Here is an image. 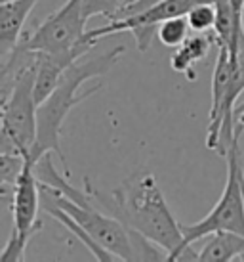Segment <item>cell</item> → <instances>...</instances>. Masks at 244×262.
Instances as JSON below:
<instances>
[{"mask_svg": "<svg viewBox=\"0 0 244 262\" xmlns=\"http://www.w3.org/2000/svg\"><path fill=\"white\" fill-rule=\"evenodd\" d=\"M0 2H8V0H0Z\"/></svg>", "mask_w": 244, "mask_h": 262, "instance_id": "20", "label": "cell"}, {"mask_svg": "<svg viewBox=\"0 0 244 262\" xmlns=\"http://www.w3.org/2000/svg\"><path fill=\"white\" fill-rule=\"evenodd\" d=\"M40 203H42V211L46 212V214H50L52 219L58 220L59 224H63L67 230H71V232L75 233V235H77L84 245H86L88 251H92V255L95 256L97 260H120L116 255H113V253L107 251L103 245H100V243L93 239L92 235H90V233H88L86 230L77 222V220L72 219V216H69L61 207H58L52 199H48V197L42 195V193H40Z\"/></svg>", "mask_w": 244, "mask_h": 262, "instance_id": "12", "label": "cell"}, {"mask_svg": "<svg viewBox=\"0 0 244 262\" xmlns=\"http://www.w3.org/2000/svg\"><path fill=\"white\" fill-rule=\"evenodd\" d=\"M38 73V54L17 73L6 98H2L0 151L29 155L38 132V102L35 82Z\"/></svg>", "mask_w": 244, "mask_h": 262, "instance_id": "4", "label": "cell"}, {"mask_svg": "<svg viewBox=\"0 0 244 262\" xmlns=\"http://www.w3.org/2000/svg\"><path fill=\"white\" fill-rule=\"evenodd\" d=\"M215 40V35L212 37H206V33H197L194 37H189L185 42L181 44L178 50L174 52L172 59H170V66H172L174 71L178 73H187L189 77L187 79L193 80L194 73L191 67L201 61L208 56L210 48H212V42Z\"/></svg>", "mask_w": 244, "mask_h": 262, "instance_id": "13", "label": "cell"}, {"mask_svg": "<svg viewBox=\"0 0 244 262\" xmlns=\"http://www.w3.org/2000/svg\"><path fill=\"white\" fill-rule=\"evenodd\" d=\"M217 46H219V54L214 67V75H212V107L208 117V136H206V147L212 151H215L219 142L223 103L229 92L233 71H235V59H237V56H231L227 46L223 44H217Z\"/></svg>", "mask_w": 244, "mask_h": 262, "instance_id": "8", "label": "cell"}, {"mask_svg": "<svg viewBox=\"0 0 244 262\" xmlns=\"http://www.w3.org/2000/svg\"><path fill=\"white\" fill-rule=\"evenodd\" d=\"M86 15L82 12V0H67L58 12L48 15L33 35L23 38L21 46L35 54H86L97 44V40L86 37Z\"/></svg>", "mask_w": 244, "mask_h": 262, "instance_id": "6", "label": "cell"}, {"mask_svg": "<svg viewBox=\"0 0 244 262\" xmlns=\"http://www.w3.org/2000/svg\"><path fill=\"white\" fill-rule=\"evenodd\" d=\"M219 230L244 235V168L240 165L238 138L233 142L227 153V182L215 207L199 222L181 224L187 247H191L197 239L208 237L210 233Z\"/></svg>", "mask_w": 244, "mask_h": 262, "instance_id": "5", "label": "cell"}, {"mask_svg": "<svg viewBox=\"0 0 244 262\" xmlns=\"http://www.w3.org/2000/svg\"><path fill=\"white\" fill-rule=\"evenodd\" d=\"M199 260H244V235L227 230L210 233L204 247L199 251Z\"/></svg>", "mask_w": 244, "mask_h": 262, "instance_id": "10", "label": "cell"}, {"mask_svg": "<svg viewBox=\"0 0 244 262\" xmlns=\"http://www.w3.org/2000/svg\"><path fill=\"white\" fill-rule=\"evenodd\" d=\"M38 0H8L0 2V54L8 58L21 42L23 25Z\"/></svg>", "mask_w": 244, "mask_h": 262, "instance_id": "9", "label": "cell"}, {"mask_svg": "<svg viewBox=\"0 0 244 262\" xmlns=\"http://www.w3.org/2000/svg\"><path fill=\"white\" fill-rule=\"evenodd\" d=\"M86 191L109 214L116 216L134 232L141 233L155 245L164 249L170 260H199V253L185 245L181 224L174 219L155 174L147 170L134 174L109 195L93 189L86 178Z\"/></svg>", "mask_w": 244, "mask_h": 262, "instance_id": "1", "label": "cell"}, {"mask_svg": "<svg viewBox=\"0 0 244 262\" xmlns=\"http://www.w3.org/2000/svg\"><path fill=\"white\" fill-rule=\"evenodd\" d=\"M124 8V0H82V12L86 15V19L103 15L109 21L118 19Z\"/></svg>", "mask_w": 244, "mask_h": 262, "instance_id": "16", "label": "cell"}, {"mask_svg": "<svg viewBox=\"0 0 244 262\" xmlns=\"http://www.w3.org/2000/svg\"><path fill=\"white\" fill-rule=\"evenodd\" d=\"M124 2H126V0H124Z\"/></svg>", "mask_w": 244, "mask_h": 262, "instance_id": "21", "label": "cell"}, {"mask_svg": "<svg viewBox=\"0 0 244 262\" xmlns=\"http://www.w3.org/2000/svg\"><path fill=\"white\" fill-rule=\"evenodd\" d=\"M122 54H124V46H115L107 50L105 54H100L92 59L86 61H75L71 67L65 69V73L61 75L58 86L54 88L46 100L38 105V132H36V142L31 153L27 155L33 163L40 159L46 153H56L61 163H63L65 172L69 174V167L65 161L61 147H59V134H61V126L63 121L67 119L69 111L72 107H77L80 102L88 100L90 96H93L95 92H100L103 84H95V86L84 90L82 94H79L80 86L90 79L107 75L115 63L118 61Z\"/></svg>", "mask_w": 244, "mask_h": 262, "instance_id": "2", "label": "cell"}, {"mask_svg": "<svg viewBox=\"0 0 244 262\" xmlns=\"http://www.w3.org/2000/svg\"><path fill=\"white\" fill-rule=\"evenodd\" d=\"M244 132V102L235 107V136H240Z\"/></svg>", "mask_w": 244, "mask_h": 262, "instance_id": "17", "label": "cell"}, {"mask_svg": "<svg viewBox=\"0 0 244 262\" xmlns=\"http://www.w3.org/2000/svg\"><path fill=\"white\" fill-rule=\"evenodd\" d=\"M189 27L194 33H212L215 27V6L214 2H202L187 14Z\"/></svg>", "mask_w": 244, "mask_h": 262, "instance_id": "15", "label": "cell"}, {"mask_svg": "<svg viewBox=\"0 0 244 262\" xmlns=\"http://www.w3.org/2000/svg\"><path fill=\"white\" fill-rule=\"evenodd\" d=\"M40 193L52 199L58 207H61L100 245H103L107 251L116 255L120 260H162V258H168L153 247V241L143 237L141 233L134 232L132 228H128L122 220H118L113 214H109V212L105 214V212L97 211L93 203H75L63 193H59L58 189L50 188L46 184H40Z\"/></svg>", "mask_w": 244, "mask_h": 262, "instance_id": "3", "label": "cell"}, {"mask_svg": "<svg viewBox=\"0 0 244 262\" xmlns=\"http://www.w3.org/2000/svg\"><path fill=\"white\" fill-rule=\"evenodd\" d=\"M128 2H136V0H126V2H124V4H128Z\"/></svg>", "mask_w": 244, "mask_h": 262, "instance_id": "19", "label": "cell"}, {"mask_svg": "<svg viewBox=\"0 0 244 262\" xmlns=\"http://www.w3.org/2000/svg\"><path fill=\"white\" fill-rule=\"evenodd\" d=\"M42 209L40 203V184L35 174V163L25 157V167L15 182L14 199H12V214H14V228L10 233L4 251L0 253V260H23L25 249L35 232L40 228L38 211Z\"/></svg>", "mask_w": 244, "mask_h": 262, "instance_id": "7", "label": "cell"}, {"mask_svg": "<svg viewBox=\"0 0 244 262\" xmlns=\"http://www.w3.org/2000/svg\"><path fill=\"white\" fill-rule=\"evenodd\" d=\"M231 6L235 10V15H237V19L242 21V12H244V0H231Z\"/></svg>", "mask_w": 244, "mask_h": 262, "instance_id": "18", "label": "cell"}, {"mask_svg": "<svg viewBox=\"0 0 244 262\" xmlns=\"http://www.w3.org/2000/svg\"><path fill=\"white\" fill-rule=\"evenodd\" d=\"M189 21L187 15H178L172 19H166L157 27L158 40L168 48H180L181 44L189 38Z\"/></svg>", "mask_w": 244, "mask_h": 262, "instance_id": "14", "label": "cell"}, {"mask_svg": "<svg viewBox=\"0 0 244 262\" xmlns=\"http://www.w3.org/2000/svg\"><path fill=\"white\" fill-rule=\"evenodd\" d=\"M215 6V42L227 46L231 56H237L238 42L244 35V25L237 19L235 10L231 6V0H214Z\"/></svg>", "mask_w": 244, "mask_h": 262, "instance_id": "11", "label": "cell"}]
</instances>
